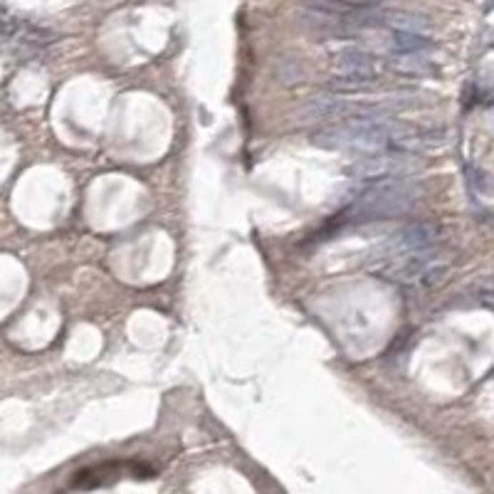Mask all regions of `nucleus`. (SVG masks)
<instances>
[{
  "label": "nucleus",
  "mask_w": 494,
  "mask_h": 494,
  "mask_svg": "<svg viewBox=\"0 0 494 494\" xmlns=\"http://www.w3.org/2000/svg\"><path fill=\"white\" fill-rule=\"evenodd\" d=\"M314 143L321 148H356L370 153H403L435 148L445 143V131L425 126H410L398 119H373V121H346L326 126L314 133Z\"/></svg>",
  "instance_id": "obj_1"
},
{
  "label": "nucleus",
  "mask_w": 494,
  "mask_h": 494,
  "mask_svg": "<svg viewBox=\"0 0 494 494\" xmlns=\"http://www.w3.org/2000/svg\"><path fill=\"white\" fill-rule=\"evenodd\" d=\"M418 188L410 181L400 176H385V178L368 181L358 191L353 203L341 213V220L351 223H363V220H380V218H395L405 213L415 203Z\"/></svg>",
  "instance_id": "obj_2"
}]
</instances>
